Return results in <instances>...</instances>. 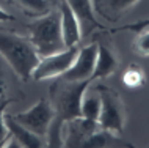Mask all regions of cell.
Masks as SVG:
<instances>
[{"label": "cell", "instance_id": "obj_1", "mask_svg": "<svg viewBox=\"0 0 149 148\" xmlns=\"http://www.w3.org/2000/svg\"><path fill=\"white\" fill-rule=\"evenodd\" d=\"M0 55L24 82L31 77L39 62L38 52L29 38L6 30H0Z\"/></svg>", "mask_w": 149, "mask_h": 148}, {"label": "cell", "instance_id": "obj_2", "mask_svg": "<svg viewBox=\"0 0 149 148\" xmlns=\"http://www.w3.org/2000/svg\"><path fill=\"white\" fill-rule=\"evenodd\" d=\"M27 33L35 46L39 57H46L61 52L66 49L61 33V22H60V11H49L47 14L39 16L35 21L27 24Z\"/></svg>", "mask_w": 149, "mask_h": 148}, {"label": "cell", "instance_id": "obj_3", "mask_svg": "<svg viewBox=\"0 0 149 148\" xmlns=\"http://www.w3.org/2000/svg\"><path fill=\"white\" fill-rule=\"evenodd\" d=\"M90 81H63L58 77L50 87V104L55 110V117L63 121L82 117V98L90 87Z\"/></svg>", "mask_w": 149, "mask_h": 148}, {"label": "cell", "instance_id": "obj_4", "mask_svg": "<svg viewBox=\"0 0 149 148\" xmlns=\"http://www.w3.org/2000/svg\"><path fill=\"white\" fill-rule=\"evenodd\" d=\"M96 88L100 96V114L97 118L99 126L115 134H121L124 129L126 109H124L119 95L105 85H99Z\"/></svg>", "mask_w": 149, "mask_h": 148}, {"label": "cell", "instance_id": "obj_5", "mask_svg": "<svg viewBox=\"0 0 149 148\" xmlns=\"http://www.w3.org/2000/svg\"><path fill=\"white\" fill-rule=\"evenodd\" d=\"M77 54H79V47L72 46V47H66L61 52H57V54L39 57V62L33 69L31 77L35 81H46V79L60 77L72 66Z\"/></svg>", "mask_w": 149, "mask_h": 148}, {"label": "cell", "instance_id": "obj_6", "mask_svg": "<svg viewBox=\"0 0 149 148\" xmlns=\"http://www.w3.org/2000/svg\"><path fill=\"white\" fill-rule=\"evenodd\" d=\"M54 117H55L54 107L44 98H41L38 102H35L29 110L13 115V118L19 125H22L33 134L41 135V137H44L47 134V129H49Z\"/></svg>", "mask_w": 149, "mask_h": 148}, {"label": "cell", "instance_id": "obj_7", "mask_svg": "<svg viewBox=\"0 0 149 148\" xmlns=\"http://www.w3.org/2000/svg\"><path fill=\"white\" fill-rule=\"evenodd\" d=\"M96 57H97V43H93L90 46L79 49L75 62L63 76H60V79L72 82H80V81L91 82V76L96 65Z\"/></svg>", "mask_w": 149, "mask_h": 148}, {"label": "cell", "instance_id": "obj_8", "mask_svg": "<svg viewBox=\"0 0 149 148\" xmlns=\"http://www.w3.org/2000/svg\"><path fill=\"white\" fill-rule=\"evenodd\" d=\"M66 125V137L63 139V147H83L86 139L99 129V123L94 120L77 117L64 121Z\"/></svg>", "mask_w": 149, "mask_h": 148}, {"label": "cell", "instance_id": "obj_9", "mask_svg": "<svg viewBox=\"0 0 149 148\" xmlns=\"http://www.w3.org/2000/svg\"><path fill=\"white\" fill-rule=\"evenodd\" d=\"M60 8V22H61V33H63V41L66 47L77 46L79 41L82 39V29H80V22L71 6L66 3V0H60L58 2Z\"/></svg>", "mask_w": 149, "mask_h": 148}, {"label": "cell", "instance_id": "obj_10", "mask_svg": "<svg viewBox=\"0 0 149 148\" xmlns=\"http://www.w3.org/2000/svg\"><path fill=\"white\" fill-rule=\"evenodd\" d=\"M66 3L71 6L74 14L77 16L80 22V29H82V36L90 35L96 29H102V24L96 18V11L91 0H66Z\"/></svg>", "mask_w": 149, "mask_h": 148}, {"label": "cell", "instance_id": "obj_11", "mask_svg": "<svg viewBox=\"0 0 149 148\" xmlns=\"http://www.w3.org/2000/svg\"><path fill=\"white\" fill-rule=\"evenodd\" d=\"M5 121H6L8 131H10V137L14 139L21 147L39 148V147L44 145V143L41 142V135H36V134L31 133V131L27 129V128L19 125V123L13 118L11 114H5Z\"/></svg>", "mask_w": 149, "mask_h": 148}, {"label": "cell", "instance_id": "obj_12", "mask_svg": "<svg viewBox=\"0 0 149 148\" xmlns=\"http://www.w3.org/2000/svg\"><path fill=\"white\" fill-rule=\"evenodd\" d=\"M116 66H118V60H116L115 54L104 44H97V57H96V65L94 71L91 76L93 81H99V79L108 77L111 73H115Z\"/></svg>", "mask_w": 149, "mask_h": 148}, {"label": "cell", "instance_id": "obj_13", "mask_svg": "<svg viewBox=\"0 0 149 148\" xmlns=\"http://www.w3.org/2000/svg\"><path fill=\"white\" fill-rule=\"evenodd\" d=\"M136 2L138 0H96L94 8L97 13H102V16H105L107 19L116 21L124 11L135 5Z\"/></svg>", "mask_w": 149, "mask_h": 148}, {"label": "cell", "instance_id": "obj_14", "mask_svg": "<svg viewBox=\"0 0 149 148\" xmlns=\"http://www.w3.org/2000/svg\"><path fill=\"white\" fill-rule=\"evenodd\" d=\"M83 147H97V148L99 147H129V148H132V145L129 142L123 140V139H119L115 133L102 129V128L96 129L94 133L86 139V142Z\"/></svg>", "mask_w": 149, "mask_h": 148}, {"label": "cell", "instance_id": "obj_15", "mask_svg": "<svg viewBox=\"0 0 149 148\" xmlns=\"http://www.w3.org/2000/svg\"><path fill=\"white\" fill-rule=\"evenodd\" d=\"M13 5H16L19 10H22L29 16H44L50 11V0H10Z\"/></svg>", "mask_w": 149, "mask_h": 148}, {"label": "cell", "instance_id": "obj_16", "mask_svg": "<svg viewBox=\"0 0 149 148\" xmlns=\"http://www.w3.org/2000/svg\"><path fill=\"white\" fill-rule=\"evenodd\" d=\"M100 114V96L96 88L94 93H88V88L85 90V95L82 98V117L88 120L97 121Z\"/></svg>", "mask_w": 149, "mask_h": 148}, {"label": "cell", "instance_id": "obj_17", "mask_svg": "<svg viewBox=\"0 0 149 148\" xmlns=\"http://www.w3.org/2000/svg\"><path fill=\"white\" fill-rule=\"evenodd\" d=\"M146 82V76H144L143 69L136 65H129L126 68L123 74V83L130 90H135V88H140V87L144 85Z\"/></svg>", "mask_w": 149, "mask_h": 148}, {"label": "cell", "instance_id": "obj_18", "mask_svg": "<svg viewBox=\"0 0 149 148\" xmlns=\"http://www.w3.org/2000/svg\"><path fill=\"white\" fill-rule=\"evenodd\" d=\"M63 125H64L63 120H60L58 117H54L49 129H47V134H46L47 145L49 147H63V134H61Z\"/></svg>", "mask_w": 149, "mask_h": 148}, {"label": "cell", "instance_id": "obj_19", "mask_svg": "<svg viewBox=\"0 0 149 148\" xmlns=\"http://www.w3.org/2000/svg\"><path fill=\"white\" fill-rule=\"evenodd\" d=\"M134 51L141 57H149V29L141 30L134 43Z\"/></svg>", "mask_w": 149, "mask_h": 148}, {"label": "cell", "instance_id": "obj_20", "mask_svg": "<svg viewBox=\"0 0 149 148\" xmlns=\"http://www.w3.org/2000/svg\"><path fill=\"white\" fill-rule=\"evenodd\" d=\"M10 102H13V98L8 95L6 79H5V74H3V69L0 68V107H8Z\"/></svg>", "mask_w": 149, "mask_h": 148}, {"label": "cell", "instance_id": "obj_21", "mask_svg": "<svg viewBox=\"0 0 149 148\" xmlns=\"http://www.w3.org/2000/svg\"><path fill=\"white\" fill-rule=\"evenodd\" d=\"M149 29V19H144V21H138V22H134V24H127V25H123V27H118V29H113L111 32H141V30H146Z\"/></svg>", "mask_w": 149, "mask_h": 148}, {"label": "cell", "instance_id": "obj_22", "mask_svg": "<svg viewBox=\"0 0 149 148\" xmlns=\"http://www.w3.org/2000/svg\"><path fill=\"white\" fill-rule=\"evenodd\" d=\"M5 112L6 107H0V147H5V143L10 140V131H8L5 121Z\"/></svg>", "mask_w": 149, "mask_h": 148}, {"label": "cell", "instance_id": "obj_23", "mask_svg": "<svg viewBox=\"0 0 149 148\" xmlns=\"http://www.w3.org/2000/svg\"><path fill=\"white\" fill-rule=\"evenodd\" d=\"M10 21H14V16L13 14H8L5 10L0 8V22H10Z\"/></svg>", "mask_w": 149, "mask_h": 148}]
</instances>
